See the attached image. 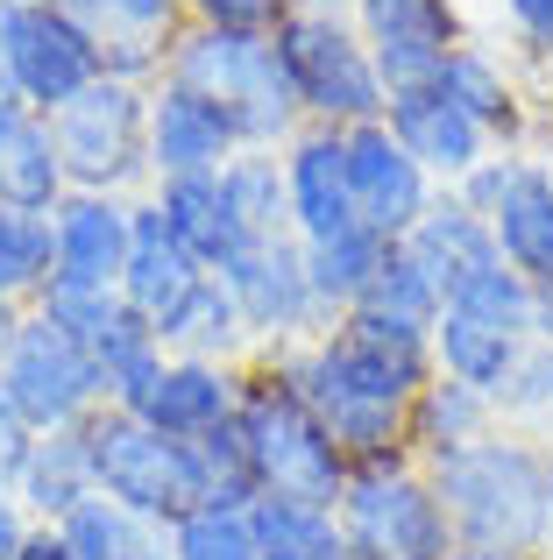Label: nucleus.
<instances>
[{
	"label": "nucleus",
	"instance_id": "nucleus-36",
	"mask_svg": "<svg viewBox=\"0 0 553 560\" xmlns=\"http://www.w3.org/2000/svg\"><path fill=\"white\" fill-rule=\"evenodd\" d=\"M170 560H256V533H249V511H227V504H199L192 518H178L164 533Z\"/></svg>",
	"mask_w": 553,
	"mask_h": 560
},
{
	"label": "nucleus",
	"instance_id": "nucleus-2",
	"mask_svg": "<svg viewBox=\"0 0 553 560\" xmlns=\"http://www.w3.org/2000/svg\"><path fill=\"white\" fill-rule=\"evenodd\" d=\"M455 547L475 553H546L553 539V440L532 425H497L469 447L426 462Z\"/></svg>",
	"mask_w": 553,
	"mask_h": 560
},
{
	"label": "nucleus",
	"instance_id": "nucleus-51",
	"mask_svg": "<svg viewBox=\"0 0 553 560\" xmlns=\"http://www.w3.org/2000/svg\"><path fill=\"white\" fill-rule=\"evenodd\" d=\"M540 100H546V107H553V57H546V65H540Z\"/></svg>",
	"mask_w": 553,
	"mask_h": 560
},
{
	"label": "nucleus",
	"instance_id": "nucleus-23",
	"mask_svg": "<svg viewBox=\"0 0 553 560\" xmlns=\"http://www.w3.org/2000/svg\"><path fill=\"white\" fill-rule=\"evenodd\" d=\"M64 191H71V185H64V156H57L50 114L8 107V114H0V206L50 220Z\"/></svg>",
	"mask_w": 553,
	"mask_h": 560
},
{
	"label": "nucleus",
	"instance_id": "nucleus-19",
	"mask_svg": "<svg viewBox=\"0 0 553 560\" xmlns=\"http://www.w3.org/2000/svg\"><path fill=\"white\" fill-rule=\"evenodd\" d=\"M128 228H136V199H114V191H64L50 213V248L57 270L71 284H121L128 262Z\"/></svg>",
	"mask_w": 553,
	"mask_h": 560
},
{
	"label": "nucleus",
	"instance_id": "nucleus-25",
	"mask_svg": "<svg viewBox=\"0 0 553 560\" xmlns=\"http://www.w3.org/2000/svg\"><path fill=\"white\" fill-rule=\"evenodd\" d=\"M404 248L426 262V277L440 284V299L461 284V277H475L483 262H497V234H490V220L475 213V206H461L455 191H433V206L419 213V228L404 234Z\"/></svg>",
	"mask_w": 553,
	"mask_h": 560
},
{
	"label": "nucleus",
	"instance_id": "nucleus-32",
	"mask_svg": "<svg viewBox=\"0 0 553 560\" xmlns=\"http://www.w3.org/2000/svg\"><path fill=\"white\" fill-rule=\"evenodd\" d=\"M221 191L235 206V220L249 228V242L263 234H291V213H284V156L276 150H242L221 164Z\"/></svg>",
	"mask_w": 553,
	"mask_h": 560
},
{
	"label": "nucleus",
	"instance_id": "nucleus-53",
	"mask_svg": "<svg viewBox=\"0 0 553 560\" xmlns=\"http://www.w3.org/2000/svg\"><path fill=\"white\" fill-rule=\"evenodd\" d=\"M546 553H553V539H546Z\"/></svg>",
	"mask_w": 553,
	"mask_h": 560
},
{
	"label": "nucleus",
	"instance_id": "nucleus-27",
	"mask_svg": "<svg viewBox=\"0 0 553 560\" xmlns=\"http://www.w3.org/2000/svg\"><path fill=\"white\" fill-rule=\"evenodd\" d=\"M497 425L504 419H497V405H490L483 390L433 376L426 390L412 397V411H404V454H412V462H440V454L469 447V440L497 433Z\"/></svg>",
	"mask_w": 553,
	"mask_h": 560
},
{
	"label": "nucleus",
	"instance_id": "nucleus-4",
	"mask_svg": "<svg viewBox=\"0 0 553 560\" xmlns=\"http://www.w3.org/2000/svg\"><path fill=\"white\" fill-rule=\"evenodd\" d=\"M164 79L221 100V107L235 114L242 150H284V142L305 128L276 36H242V28L185 22L178 36H170V50H164Z\"/></svg>",
	"mask_w": 553,
	"mask_h": 560
},
{
	"label": "nucleus",
	"instance_id": "nucleus-14",
	"mask_svg": "<svg viewBox=\"0 0 553 560\" xmlns=\"http://www.w3.org/2000/svg\"><path fill=\"white\" fill-rule=\"evenodd\" d=\"M440 85L455 107H469V121L483 128L497 150H532V136H540V107H532L526 79H518V57L497 50V43H455L440 65Z\"/></svg>",
	"mask_w": 553,
	"mask_h": 560
},
{
	"label": "nucleus",
	"instance_id": "nucleus-13",
	"mask_svg": "<svg viewBox=\"0 0 553 560\" xmlns=\"http://www.w3.org/2000/svg\"><path fill=\"white\" fill-rule=\"evenodd\" d=\"M348 191H355V220L369 234H384V242H404V234L419 228V213L433 206V185L426 171L404 156V142L390 136L384 121H362L348 128Z\"/></svg>",
	"mask_w": 553,
	"mask_h": 560
},
{
	"label": "nucleus",
	"instance_id": "nucleus-35",
	"mask_svg": "<svg viewBox=\"0 0 553 560\" xmlns=\"http://www.w3.org/2000/svg\"><path fill=\"white\" fill-rule=\"evenodd\" d=\"M447 313H469V319H483V327L526 334V319H532V284L497 256V262H483L475 277H461V284L447 291Z\"/></svg>",
	"mask_w": 553,
	"mask_h": 560
},
{
	"label": "nucleus",
	"instance_id": "nucleus-52",
	"mask_svg": "<svg viewBox=\"0 0 553 560\" xmlns=\"http://www.w3.org/2000/svg\"><path fill=\"white\" fill-rule=\"evenodd\" d=\"M28 8H79V0H28Z\"/></svg>",
	"mask_w": 553,
	"mask_h": 560
},
{
	"label": "nucleus",
	"instance_id": "nucleus-17",
	"mask_svg": "<svg viewBox=\"0 0 553 560\" xmlns=\"http://www.w3.org/2000/svg\"><path fill=\"white\" fill-rule=\"evenodd\" d=\"M276 156H284V213H291V234H298V242H327V234L355 228L341 128H298Z\"/></svg>",
	"mask_w": 553,
	"mask_h": 560
},
{
	"label": "nucleus",
	"instance_id": "nucleus-26",
	"mask_svg": "<svg viewBox=\"0 0 553 560\" xmlns=\"http://www.w3.org/2000/svg\"><path fill=\"white\" fill-rule=\"evenodd\" d=\"M156 341H164L170 355H207V362H249L256 355L249 327H242L235 299H227V284L213 270L199 277V284L185 291L164 319H156Z\"/></svg>",
	"mask_w": 553,
	"mask_h": 560
},
{
	"label": "nucleus",
	"instance_id": "nucleus-15",
	"mask_svg": "<svg viewBox=\"0 0 553 560\" xmlns=\"http://www.w3.org/2000/svg\"><path fill=\"white\" fill-rule=\"evenodd\" d=\"M227 156H242L235 114H227L221 100L178 85V79H156L150 85V185L207 178V171L227 164Z\"/></svg>",
	"mask_w": 553,
	"mask_h": 560
},
{
	"label": "nucleus",
	"instance_id": "nucleus-33",
	"mask_svg": "<svg viewBox=\"0 0 553 560\" xmlns=\"http://www.w3.org/2000/svg\"><path fill=\"white\" fill-rule=\"evenodd\" d=\"M57 270V248H50V220L43 213H14L0 206V305H36L43 284Z\"/></svg>",
	"mask_w": 553,
	"mask_h": 560
},
{
	"label": "nucleus",
	"instance_id": "nucleus-46",
	"mask_svg": "<svg viewBox=\"0 0 553 560\" xmlns=\"http://www.w3.org/2000/svg\"><path fill=\"white\" fill-rule=\"evenodd\" d=\"M532 362H540V433L553 440V341L532 348Z\"/></svg>",
	"mask_w": 553,
	"mask_h": 560
},
{
	"label": "nucleus",
	"instance_id": "nucleus-12",
	"mask_svg": "<svg viewBox=\"0 0 553 560\" xmlns=\"http://www.w3.org/2000/svg\"><path fill=\"white\" fill-rule=\"evenodd\" d=\"M348 22L369 36V57L384 71V93L433 85L455 43H469L461 0H348Z\"/></svg>",
	"mask_w": 553,
	"mask_h": 560
},
{
	"label": "nucleus",
	"instance_id": "nucleus-39",
	"mask_svg": "<svg viewBox=\"0 0 553 560\" xmlns=\"http://www.w3.org/2000/svg\"><path fill=\"white\" fill-rule=\"evenodd\" d=\"M36 313L50 319V327H64L79 348H93L99 334H107V319L121 313V291H107V284H71V277H50V284H43V299H36Z\"/></svg>",
	"mask_w": 553,
	"mask_h": 560
},
{
	"label": "nucleus",
	"instance_id": "nucleus-43",
	"mask_svg": "<svg viewBox=\"0 0 553 560\" xmlns=\"http://www.w3.org/2000/svg\"><path fill=\"white\" fill-rule=\"evenodd\" d=\"M28 525H36V518H28V511L14 504V497H0V560H14V553H22Z\"/></svg>",
	"mask_w": 553,
	"mask_h": 560
},
{
	"label": "nucleus",
	"instance_id": "nucleus-5",
	"mask_svg": "<svg viewBox=\"0 0 553 560\" xmlns=\"http://www.w3.org/2000/svg\"><path fill=\"white\" fill-rule=\"evenodd\" d=\"M79 440L93 454V490L114 497L121 511H136L150 533H170L178 518H192L207 504L192 440H164L156 425H142L136 411H114V405H99L79 425Z\"/></svg>",
	"mask_w": 553,
	"mask_h": 560
},
{
	"label": "nucleus",
	"instance_id": "nucleus-9",
	"mask_svg": "<svg viewBox=\"0 0 553 560\" xmlns=\"http://www.w3.org/2000/svg\"><path fill=\"white\" fill-rule=\"evenodd\" d=\"M0 390L22 411L28 433H71V425H85L107 405V383H99L93 355L64 327H50L36 305L22 313V327L0 348Z\"/></svg>",
	"mask_w": 553,
	"mask_h": 560
},
{
	"label": "nucleus",
	"instance_id": "nucleus-21",
	"mask_svg": "<svg viewBox=\"0 0 553 560\" xmlns=\"http://www.w3.org/2000/svg\"><path fill=\"white\" fill-rule=\"evenodd\" d=\"M199 277H207V270H199V256H192V248H185L178 234L164 228L156 199L142 191V199H136V228H128L121 284H114V291H121V305H128V313H142V319L156 327V319H164L170 305H178L185 291L199 284Z\"/></svg>",
	"mask_w": 553,
	"mask_h": 560
},
{
	"label": "nucleus",
	"instance_id": "nucleus-30",
	"mask_svg": "<svg viewBox=\"0 0 553 560\" xmlns=\"http://www.w3.org/2000/svg\"><path fill=\"white\" fill-rule=\"evenodd\" d=\"M384 256H390V242H384V234H369L362 220H355V228H341V234H327V242H305V277H313L319 313H327V319L355 313V305L369 299Z\"/></svg>",
	"mask_w": 553,
	"mask_h": 560
},
{
	"label": "nucleus",
	"instance_id": "nucleus-11",
	"mask_svg": "<svg viewBox=\"0 0 553 560\" xmlns=\"http://www.w3.org/2000/svg\"><path fill=\"white\" fill-rule=\"evenodd\" d=\"M213 277L227 284V299H235L256 355H263V348H298V341H313V334L327 327V313H319V299H313V277H305V242L298 234H263V242H249Z\"/></svg>",
	"mask_w": 553,
	"mask_h": 560
},
{
	"label": "nucleus",
	"instance_id": "nucleus-16",
	"mask_svg": "<svg viewBox=\"0 0 553 560\" xmlns=\"http://www.w3.org/2000/svg\"><path fill=\"white\" fill-rule=\"evenodd\" d=\"M384 128L404 142V156H412V164L426 171V178L440 185V191H455L490 150H497V142H490L483 128L469 121V107H455L440 85H412V93H390Z\"/></svg>",
	"mask_w": 553,
	"mask_h": 560
},
{
	"label": "nucleus",
	"instance_id": "nucleus-49",
	"mask_svg": "<svg viewBox=\"0 0 553 560\" xmlns=\"http://www.w3.org/2000/svg\"><path fill=\"white\" fill-rule=\"evenodd\" d=\"M22 327V305H0V348H8V334Z\"/></svg>",
	"mask_w": 553,
	"mask_h": 560
},
{
	"label": "nucleus",
	"instance_id": "nucleus-24",
	"mask_svg": "<svg viewBox=\"0 0 553 560\" xmlns=\"http://www.w3.org/2000/svg\"><path fill=\"white\" fill-rule=\"evenodd\" d=\"M150 199H156V213H164V228L199 256V270H227V262L249 248V228H242L235 206H227L221 171H207V178H164V185H150Z\"/></svg>",
	"mask_w": 553,
	"mask_h": 560
},
{
	"label": "nucleus",
	"instance_id": "nucleus-45",
	"mask_svg": "<svg viewBox=\"0 0 553 560\" xmlns=\"http://www.w3.org/2000/svg\"><path fill=\"white\" fill-rule=\"evenodd\" d=\"M526 341L546 348L553 341V284H532V319H526Z\"/></svg>",
	"mask_w": 553,
	"mask_h": 560
},
{
	"label": "nucleus",
	"instance_id": "nucleus-7",
	"mask_svg": "<svg viewBox=\"0 0 553 560\" xmlns=\"http://www.w3.org/2000/svg\"><path fill=\"white\" fill-rule=\"evenodd\" d=\"M341 533L355 560H447L455 553V525L440 511L426 462L390 454V462H362L348 468L341 490Z\"/></svg>",
	"mask_w": 553,
	"mask_h": 560
},
{
	"label": "nucleus",
	"instance_id": "nucleus-20",
	"mask_svg": "<svg viewBox=\"0 0 553 560\" xmlns=\"http://www.w3.org/2000/svg\"><path fill=\"white\" fill-rule=\"evenodd\" d=\"M490 234H497V256L526 284H553V156L532 150L511 156V178L490 206Z\"/></svg>",
	"mask_w": 553,
	"mask_h": 560
},
{
	"label": "nucleus",
	"instance_id": "nucleus-42",
	"mask_svg": "<svg viewBox=\"0 0 553 560\" xmlns=\"http://www.w3.org/2000/svg\"><path fill=\"white\" fill-rule=\"evenodd\" d=\"M28 425H22V411L8 405V390H0V497H14V476H22V454H28Z\"/></svg>",
	"mask_w": 553,
	"mask_h": 560
},
{
	"label": "nucleus",
	"instance_id": "nucleus-8",
	"mask_svg": "<svg viewBox=\"0 0 553 560\" xmlns=\"http://www.w3.org/2000/svg\"><path fill=\"white\" fill-rule=\"evenodd\" d=\"M276 50H284L305 128H341L348 136L362 121H384V107H390L384 71L369 57V36L348 14H291L276 28Z\"/></svg>",
	"mask_w": 553,
	"mask_h": 560
},
{
	"label": "nucleus",
	"instance_id": "nucleus-44",
	"mask_svg": "<svg viewBox=\"0 0 553 560\" xmlns=\"http://www.w3.org/2000/svg\"><path fill=\"white\" fill-rule=\"evenodd\" d=\"M14 560H79V553L57 539V525H28V539H22V553H14Z\"/></svg>",
	"mask_w": 553,
	"mask_h": 560
},
{
	"label": "nucleus",
	"instance_id": "nucleus-6",
	"mask_svg": "<svg viewBox=\"0 0 553 560\" xmlns=\"http://www.w3.org/2000/svg\"><path fill=\"white\" fill-rule=\"evenodd\" d=\"M50 136L71 191H114V199L150 191V85L93 79L79 100L50 114Z\"/></svg>",
	"mask_w": 553,
	"mask_h": 560
},
{
	"label": "nucleus",
	"instance_id": "nucleus-18",
	"mask_svg": "<svg viewBox=\"0 0 553 560\" xmlns=\"http://www.w3.org/2000/svg\"><path fill=\"white\" fill-rule=\"evenodd\" d=\"M242 405V362H207V355H164L156 383L142 390L136 419L156 425L164 440H207L227 425Z\"/></svg>",
	"mask_w": 553,
	"mask_h": 560
},
{
	"label": "nucleus",
	"instance_id": "nucleus-50",
	"mask_svg": "<svg viewBox=\"0 0 553 560\" xmlns=\"http://www.w3.org/2000/svg\"><path fill=\"white\" fill-rule=\"evenodd\" d=\"M128 560H170V547H164V539H150V547H142V553H128Z\"/></svg>",
	"mask_w": 553,
	"mask_h": 560
},
{
	"label": "nucleus",
	"instance_id": "nucleus-3",
	"mask_svg": "<svg viewBox=\"0 0 553 560\" xmlns=\"http://www.w3.org/2000/svg\"><path fill=\"white\" fill-rule=\"evenodd\" d=\"M242 447H249L256 490L263 497H305V504H341L348 490V454L333 447L327 419L313 411V397L298 390V376L284 370V355L263 348V355L242 362Z\"/></svg>",
	"mask_w": 553,
	"mask_h": 560
},
{
	"label": "nucleus",
	"instance_id": "nucleus-1",
	"mask_svg": "<svg viewBox=\"0 0 553 560\" xmlns=\"http://www.w3.org/2000/svg\"><path fill=\"white\" fill-rule=\"evenodd\" d=\"M276 355L355 468L404 454V411L433 383V327L355 305V313L327 319L313 341L276 348Z\"/></svg>",
	"mask_w": 553,
	"mask_h": 560
},
{
	"label": "nucleus",
	"instance_id": "nucleus-28",
	"mask_svg": "<svg viewBox=\"0 0 553 560\" xmlns=\"http://www.w3.org/2000/svg\"><path fill=\"white\" fill-rule=\"evenodd\" d=\"M93 497V454H85L79 425L71 433H36L22 454V476H14V504L36 525H57L71 504Z\"/></svg>",
	"mask_w": 553,
	"mask_h": 560
},
{
	"label": "nucleus",
	"instance_id": "nucleus-22",
	"mask_svg": "<svg viewBox=\"0 0 553 560\" xmlns=\"http://www.w3.org/2000/svg\"><path fill=\"white\" fill-rule=\"evenodd\" d=\"M526 355H532L526 334L483 327V319L447 313V305H440V319H433V376L469 383V390H483L490 405H497V397L511 390V376L526 370Z\"/></svg>",
	"mask_w": 553,
	"mask_h": 560
},
{
	"label": "nucleus",
	"instance_id": "nucleus-31",
	"mask_svg": "<svg viewBox=\"0 0 553 560\" xmlns=\"http://www.w3.org/2000/svg\"><path fill=\"white\" fill-rule=\"evenodd\" d=\"M85 355H93L99 383H107V405H114V411H136V405H142V390L156 383V370H164V355H170V348L156 341V327H150V319L121 305V313L107 319V334H99V341L85 348Z\"/></svg>",
	"mask_w": 553,
	"mask_h": 560
},
{
	"label": "nucleus",
	"instance_id": "nucleus-38",
	"mask_svg": "<svg viewBox=\"0 0 553 560\" xmlns=\"http://www.w3.org/2000/svg\"><path fill=\"white\" fill-rule=\"evenodd\" d=\"M199 454V476H207V504H227V511H249L256 497V468H249V447H242V425H213L207 440H192Z\"/></svg>",
	"mask_w": 553,
	"mask_h": 560
},
{
	"label": "nucleus",
	"instance_id": "nucleus-47",
	"mask_svg": "<svg viewBox=\"0 0 553 560\" xmlns=\"http://www.w3.org/2000/svg\"><path fill=\"white\" fill-rule=\"evenodd\" d=\"M291 14H348V0H291Z\"/></svg>",
	"mask_w": 553,
	"mask_h": 560
},
{
	"label": "nucleus",
	"instance_id": "nucleus-37",
	"mask_svg": "<svg viewBox=\"0 0 553 560\" xmlns=\"http://www.w3.org/2000/svg\"><path fill=\"white\" fill-rule=\"evenodd\" d=\"M362 305L398 313V319H412V327H433L447 299H440V284L426 277V262H419L404 242H390V256H384V270H376V284H369V299H362Z\"/></svg>",
	"mask_w": 553,
	"mask_h": 560
},
{
	"label": "nucleus",
	"instance_id": "nucleus-40",
	"mask_svg": "<svg viewBox=\"0 0 553 560\" xmlns=\"http://www.w3.org/2000/svg\"><path fill=\"white\" fill-rule=\"evenodd\" d=\"M185 22L242 28V36H276L291 22V0H185Z\"/></svg>",
	"mask_w": 553,
	"mask_h": 560
},
{
	"label": "nucleus",
	"instance_id": "nucleus-41",
	"mask_svg": "<svg viewBox=\"0 0 553 560\" xmlns=\"http://www.w3.org/2000/svg\"><path fill=\"white\" fill-rule=\"evenodd\" d=\"M504 36H511V57L526 65H546L553 57V0H497Z\"/></svg>",
	"mask_w": 553,
	"mask_h": 560
},
{
	"label": "nucleus",
	"instance_id": "nucleus-29",
	"mask_svg": "<svg viewBox=\"0 0 553 560\" xmlns=\"http://www.w3.org/2000/svg\"><path fill=\"white\" fill-rule=\"evenodd\" d=\"M256 560H355L333 504H305V497H256L249 504Z\"/></svg>",
	"mask_w": 553,
	"mask_h": 560
},
{
	"label": "nucleus",
	"instance_id": "nucleus-48",
	"mask_svg": "<svg viewBox=\"0 0 553 560\" xmlns=\"http://www.w3.org/2000/svg\"><path fill=\"white\" fill-rule=\"evenodd\" d=\"M8 107H22V93H14V79H8V57H0V114Z\"/></svg>",
	"mask_w": 553,
	"mask_h": 560
},
{
	"label": "nucleus",
	"instance_id": "nucleus-10",
	"mask_svg": "<svg viewBox=\"0 0 553 560\" xmlns=\"http://www.w3.org/2000/svg\"><path fill=\"white\" fill-rule=\"evenodd\" d=\"M0 57L22 93V107L57 114L79 100L93 79H107L99 36L79 22V8H28V0H0Z\"/></svg>",
	"mask_w": 553,
	"mask_h": 560
},
{
	"label": "nucleus",
	"instance_id": "nucleus-34",
	"mask_svg": "<svg viewBox=\"0 0 553 560\" xmlns=\"http://www.w3.org/2000/svg\"><path fill=\"white\" fill-rule=\"evenodd\" d=\"M57 539H64L79 560H128V553H142L150 539H164V533H150V525L136 518V511H121L114 497H85V504H71L64 518H57Z\"/></svg>",
	"mask_w": 553,
	"mask_h": 560
}]
</instances>
